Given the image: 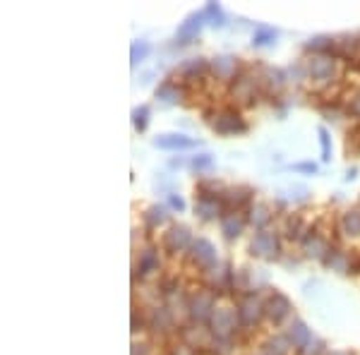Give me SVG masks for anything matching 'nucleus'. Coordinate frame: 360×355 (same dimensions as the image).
Masks as SVG:
<instances>
[{"label":"nucleus","instance_id":"nucleus-1","mask_svg":"<svg viewBox=\"0 0 360 355\" xmlns=\"http://www.w3.org/2000/svg\"><path fill=\"white\" fill-rule=\"evenodd\" d=\"M193 139H185L183 135H173V139H166V135L161 139H156V147H193Z\"/></svg>","mask_w":360,"mask_h":355},{"label":"nucleus","instance_id":"nucleus-2","mask_svg":"<svg viewBox=\"0 0 360 355\" xmlns=\"http://www.w3.org/2000/svg\"><path fill=\"white\" fill-rule=\"evenodd\" d=\"M132 115H135V125H137V130H144V127H147V115H149V110H147V108H137Z\"/></svg>","mask_w":360,"mask_h":355},{"label":"nucleus","instance_id":"nucleus-3","mask_svg":"<svg viewBox=\"0 0 360 355\" xmlns=\"http://www.w3.org/2000/svg\"><path fill=\"white\" fill-rule=\"evenodd\" d=\"M319 135H322V149H324V159H329V139H327V132L319 130Z\"/></svg>","mask_w":360,"mask_h":355}]
</instances>
